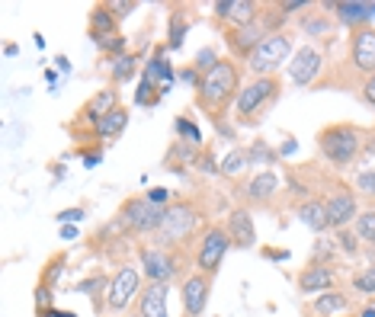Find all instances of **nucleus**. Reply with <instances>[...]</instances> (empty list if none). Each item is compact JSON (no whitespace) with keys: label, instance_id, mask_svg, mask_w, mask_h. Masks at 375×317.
<instances>
[{"label":"nucleus","instance_id":"obj_1","mask_svg":"<svg viewBox=\"0 0 375 317\" xmlns=\"http://www.w3.org/2000/svg\"><path fill=\"white\" fill-rule=\"evenodd\" d=\"M241 64L234 58H222L212 71H206L199 80V87L193 90L196 109H202V116H208V122H222L228 112H234L237 93H241Z\"/></svg>","mask_w":375,"mask_h":317},{"label":"nucleus","instance_id":"obj_2","mask_svg":"<svg viewBox=\"0 0 375 317\" xmlns=\"http://www.w3.org/2000/svg\"><path fill=\"white\" fill-rule=\"evenodd\" d=\"M366 135L369 128L353 122H331L324 128H318L314 145L324 164H331L333 170H347L359 157H366Z\"/></svg>","mask_w":375,"mask_h":317},{"label":"nucleus","instance_id":"obj_3","mask_svg":"<svg viewBox=\"0 0 375 317\" xmlns=\"http://www.w3.org/2000/svg\"><path fill=\"white\" fill-rule=\"evenodd\" d=\"M279 97H282V80H279V74L250 77V80L241 87V93H237L234 125L237 128H254V125H260Z\"/></svg>","mask_w":375,"mask_h":317},{"label":"nucleus","instance_id":"obj_4","mask_svg":"<svg viewBox=\"0 0 375 317\" xmlns=\"http://www.w3.org/2000/svg\"><path fill=\"white\" fill-rule=\"evenodd\" d=\"M199 225H202V212L199 205H196L193 199H177L167 205V218L164 225H160L157 231V247H167V250H174L180 247V244L186 241H196L199 237Z\"/></svg>","mask_w":375,"mask_h":317},{"label":"nucleus","instance_id":"obj_5","mask_svg":"<svg viewBox=\"0 0 375 317\" xmlns=\"http://www.w3.org/2000/svg\"><path fill=\"white\" fill-rule=\"evenodd\" d=\"M231 247H234V244H231L228 228H225V225H218V221H215V225H206V228L199 231V237H196V247H193L196 273H206V276L215 279Z\"/></svg>","mask_w":375,"mask_h":317},{"label":"nucleus","instance_id":"obj_6","mask_svg":"<svg viewBox=\"0 0 375 317\" xmlns=\"http://www.w3.org/2000/svg\"><path fill=\"white\" fill-rule=\"evenodd\" d=\"M141 289H145V276H141V269L132 266V263H119L116 273L109 279V292H106V311L116 317L129 314L138 301Z\"/></svg>","mask_w":375,"mask_h":317},{"label":"nucleus","instance_id":"obj_7","mask_svg":"<svg viewBox=\"0 0 375 317\" xmlns=\"http://www.w3.org/2000/svg\"><path fill=\"white\" fill-rule=\"evenodd\" d=\"M292 55H295V39H292V32H273V35H266L257 45V52L250 55L247 71H250V77H273L282 64L292 61Z\"/></svg>","mask_w":375,"mask_h":317},{"label":"nucleus","instance_id":"obj_8","mask_svg":"<svg viewBox=\"0 0 375 317\" xmlns=\"http://www.w3.org/2000/svg\"><path fill=\"white\" fill-rule=\"evenodd\" d=\"M119 218L125 221V228L132 237H157L160 225L167 218V208L160 205H151L145 196H132V199H125L122 208H119Z\"/></svg>","mask_w":375,"mask_h":317},{"label":"nucleus","instance_id":"obj_9","mask_svg":"<svg viewBox=\"0 0 375 317\" xmlns=\"http://www.w3.org/2000/svg\"><path fill=\"white\" fill-rule=\"evenodd\" d=\"M324 205H327V218H331V231L340 228H353L356 218H359V196L353 186L347 183H331L324 189Z\"/></svg>","mask_w":375,"mask_h":317},{"label":"nucleus","instance_id":"obj_10","mask_svg":"<svg viewBox=\"0 0 375 317\" xmlns=\"http://www.w3.org/2000/svg\"><path fill=\"white\" fill-rule=\"evenodd\" d=\"M138 269L148 282H164L170 285L180 273V260H177L174 250L157 247V244H145L138 247Z\"/></svg>","mask_w":375,"mask_h":317},{"label":"nucleus","instance_id":"obj_11","mask_svg":"<svg viewBox=\"0 0 375 317\" xmlns=\"http://www.w3.org/2000/svg\"><path fill=\"white\" fill-rule=\"evenodd\" d=\"M279 193H282V177L276 170H260L237 186V199L247 208H270Z\"/></svg>","mask_w":375,"mask_h":317},{"label":"nucleus","instance_id":"obj_12","mask_svg":"<svg viewBox=\"0 0 375 317\" xmlns=\"http://www.w3.org/2000/svg\"><path fill=\"white\" fill-rule=\"evenodd\" d=\"M324 55H321V49H314V45H302V49H295V55H292V61L285 64V71H289V80L295 83L299 90H308V87H318L321 77H324Z\"/></svg>","mask_w":375,"mask_h":317},{"label":"nucleus","instance_id":"obj_13","mask_svg":"<svg viewBox=\"0 0 375 317\" xmlns=\"http://www.w3.org/2000/svg\"><path fill=\"white\" fill-rule=\"evenodd\" d=\"M212 16L222 29H241L254 26L263 16V4L260 0H215L212 4Z\"/></svg>","mask_w":375,"mask_h":317},{"label":"nucleus","instance_id":"obj_14","mask_svg":"<svg viewBox=\"0 0 375 317\" xmlns=\"http://www.w3.org/2000/svg\"><path fill=\"white\" fill-rule=\"evenodd\" d=\"M116 106H122L119 103V87H103V90H97L87 103L77 109V116H74V122L68 125L71 131H81V128H87L93 135V128L100 125V119L103 116H109Z\"/></svg>","mask_w":375,"mask_h":317},{"label":"nucleus","instance_id":"obj_15","mask_svg":"<svg viewBox=\"0 0 375 317\" xmlns=\"http://www.w3.org/2000/svg\"><path fill=\"white\" fill-rule=\"evenodd\" d=\"M347 64L356 71V74L369 77L375 74V26H359L350 32L347 42Z\"/></svg>","mask_w":375,"mask_h":317},{"label":"nucleus","instance_id":"obj_16","mask_svg":"<svg viewBox=\"0 0 375 317\" xmlns=\"http://www.w3.org/2000/svg\"><path fill=\"white\" fill-rule=\"evenodd\" d=\"M208 295H212V276L206 273H189L180 282V304L186 317H202L208 308Z\"/></svg>","mask_w":375,"mask_h":317},{"label":"nucleus","instance_id":"obj_17","mask_svg":"<svg viewBox=\"0 0 375 317\" xmlns=\"http://www.w3.org/2000/svg\"><path fill=\"white\" fill-rule=\"evenodd\" d=\"M321 10L333 16L337 26H347L350 32L359 26H372V10L366 0H321Z\"/></svg>","mask_w":375,"mask_h":317},{"label":"nucleus","instance_id":"obj_18","mask_svg":"<svg viewBox=\"0 0 375 317\" xmlns=\"http://www.w3.org/2000/svg\"><path fill=\"white\" fill-rule=\"evenodd\" d=\"M222 39L228 45V55L237 64H247L250 55L257 52V45L266 39V32L260 23H254V26H241V29H222Z\"/></svg>","mask_w":375,"mask_h":317},{"label":"nucleus","instance_id":"obj_19","mask_svg":"<svg viewBox=\"0 0 375 317\" xmlns=\"http://www.w3.org/2000/svg\"><path fill=\"white\" fill-rule=\"evenodd\" d=\"M225 228H228V237L237 250H250L257 247V225H254V212L247 205H234L225 215Z\"/></svg>","mask_w":375,"mask_h":317},{"label":"nucleus","instance_id":"obj_20","mask_svg":"<svg viewBox=\"0 0 375 317\" xmlns=\"http://www.w3.org/2000/svg\"><path fill=\"white\" fill-rule=\"evenodd\" d=\"M295 289L302 295H324V292L337 289V266H324V263H308L295 276Z\"/></svg>","mask_w":375,"mask_h":317},{"label":"nucleus","instance_id":"obj_21","mask_svg":"<svg viewBox=\"0 0 375 317\" xmlns=\"http://www.w3.org/2000/svg\"><path fill=\"white\" fill-rule=\"evenodd\" d=\"M138 317H174L170 314V285L164 282H148L135 301Z\"/></svg>","mask_w":375,"mask_h":317},{"label":"nucleus","instance_id":"obj_22","mask_svg":"<svg viewBox=\"0 0 375 317\" xmlns=\"http://www.w3.org/2000/svg\"><path fill=\"white\" fill-rule=\"evenodd\" d=\"M167 52H170L167 45H154L151 58L141 64V77L151 80V83H157V87H174V83H177V68L170 64Z\"/></svg>","mask_w":375,"mask_h":317},{"label":"nucleus","instance_id":"obj_23","mask_svg":"<svg viewBox=\"0 0 375 317\" xmlns=\"http://www.w3.org/2000/svg\"><path fill=\"white\" fill-rule=\"evenodd\" d=\"M295 218H299L308 231H314L318 237L331 231V218H327L324 196H314V199H308V202H302V205H295Z\"/></svg>","mask_w":375,"mask_h":317},{"label":"nucleus","instance_id":"obj_24","mask_svg":"<svg viewBox=\"0 0 375 317\" xmlns=\"http://www.w3.org/2000/svg\"><path fill=\"white\" fill-rule=\"evenodd\" d=\"M353 311V298L343 289H331L324 295H314L311 301V314L314 317H343Z\"/></svg>","mask_w":375,"mask_h":317},{"label":"nucleus","instance_id":"obj_25","mask_svg":"<svg viewBox=\"0 0 375 317\" xmlns=\"http://www.w3.org/2000/svg\"><path fill=\"white\" fill-rule=\"evenodd\" d=\"M138 64H141V58L135 55V52H125V55H119V58H106L103 71H106V77H109V87L129 83L135 74H138Z\"/></svg>","mask_w":375,"mask_h":317},{"label":"nucleus","instance_id":"obj_26","mask_svg":"<svg viewBox=\"0 0 375 317\" xmlns=\"http://www.w3.org/2000/svg\"><path fill=\"white\" fill-rule=\"evenodd\" d=\"M333 16L331 13H324L321 10V4H314L311 10H305V13L299 16V29L305 32V39H327V35L333 32Z\"/></svg>","mask_w":375,"mask_h":317},{"label":"nucleus","instance_id":"obj_27","mask_svg":"<svg viewBox=\"0 0 375 317\" xmlns=\"http://www.w3.org/2000/svg\"><path fill=\"white\" fill-rule=\"evenodd\" d=\"M109 279H112V276H106V273H90L87 279H81V282L74 285L81 295H90L97 317L109 314V311H106V292H109Z\"/></svg>","mask_w":375,"mask_h":317},{"label":"nucleus","instance_id":"obj_28","mask_svg":"<svg viewBox=\"0 0 375 317\" xmlns=\"http://www.w3.org/2000/svg\"><path fill=\"white\" fill-rule=\"evenodd\" d=\"M129 116H132V112L125 109V106H116V109H112L109 116L100 119V125L93 128L90 138H93V141H112V138H122L125 128H129Z\"/></svg>","mask_w":375,"mask_h":317},{"label":"nucleus","instance_id":"obj_29","mask_svg":"<svg viewBox=\"0 0 375 317\" xmlns=\"http://www.w3.org/2000/svg\"><path fill=\"white\" fill-rule=\"evenodd\" d=\"M119 20L112 13L109 4H93V10L87 13V35H116Z\"/></svg>","mask_w":375,"mask_h":317},{"label":"nucleus","instance_id":"obj_30","mask_svg":"<svg viewBox=\"0 0 375 317\" xmlns=\"http://www.w3.org/2000/svg\"><path fill=\"white\" fill-rule=\"evenodd\" d=\"M186 32H189V16L183 7H174L170 16H167V49L170 52H180L186 45Z\"/></svg>","mask_w":375,"mask_h":317},{"label":"nucleus","instance_id":"obj_31","mask_svg":"<svg viewBox=\"0 0 375 317\" xmlns=\"http://www.w3.org/2000/svg\"><path fill=\"white\" fill-rule=\"evenodd\" d=\"M282 189L289 193V199H295L299 205L308 199H314L311 183H308L305 173H299V170H282Z\"/></svg>","mask_w":375,"mask_h":317},{"label":"nucleus","instance_id":"obj_32","mask_svg":"<svg viewBox=\"0 0 375 317\" xmlns=\"http://www.w3.org/2000/svg\"><path fill=\"white\" fill-rule=\"evenodd\" d=\"M218 167H222V177H244L254 164H250L247 148H231V151L218 160Z\"/></svg>","mask_w":375,"mask_h":317},{"label":"nucleus","instance_id":"obj_33","mask_svg":"<svg viewBox=\"0 0 375 317\" xmlns=\"http://www.w3.org/2000/svg\"><path fill=\"white\" fill-rule=\"evenodd\" d=\"M350 186L356 189V196H359V199H366L369 205L375 208V167H362V170L353 177V183H350Z\"/></svg>","mask_w":375,"mask_h":317},{"label":"nucleus","instance_id":"obj_34","mask_svg":"<svg viewBox=\"0 0 375 317\" xmlns=\"http://www.w3.org/2000/svg\"><path fill=\"white\" fill-rule=\"evenodd\" d=\"M247 154H250V164L254 167H273V164H279V148H270L263 138H257L254 145H247Z\"/></svg>","mask_w":375,"mask_h":317},{"label":"nucleus","instance_id":"obj_35","mask_svg":"<svg viewBox=\"0 0 375 317\" xmlns=\"http://www.w3.org/2000/svg\"><path fill=\"white\" fill-rule=\"evenodd\" d=\"M90 39L106 58H119V55L129 52V39H125L122 32H116V35H90Z\"/></svg>","mask_w":375,"mask_h":317},{"label":"nucleus","instance_id":"obj_36","mask_svg":"<svg viewBox=\"0 0 375 317\" xmlns=\"http://www.w3.org/2000/svg\"><path fill=\"white\" fill-rule=\"evenodd\" d=\"M174 131H177V141H186V145H193V148H202V128L189 116H177Z\"/></svg>","mask_w":375,"mask_h":317},{"label":"nucleus","instance_id":"obj_37","mask_svg":"<svg viewBox=\"0 0 375 317\" xmlns=\"http://www.w3.org/2000/svg\"><path fill=\"white\" fill-rule=\"evenodd\" d=\"M337 253H340V250H337V241H333V237H324V234H321L318 241H314L308 263H324V266H333Z\"/></svg>","mask_w":375,"mask_h":317},{"label":"nucleus","instance_id":"obj_38","mask_svg":"<svg viewBox=\"0 0 375 317\" xmlns=\"http://www.w3.org/2000/svg\"><path fill=\"white\" fill-rule=\"evenodd\" d=\"M333 241H337V250H340L343 256H362V247H366V244L359 241V234H356L353 228L333 231Z\"/></svg>","mask_w":375,"mask_h":317},{"label":"nucleus","instance_id":"obj_39","mask_svg":"<svg viewBox=\"0 0 375 317\" xmlns=\"http://www.w3.org/2000/svg\"><path fill=\"white\" fill-rule=\"evenodd\" d=\"M350 285L356 289V295H366V298H375V266L369 263V266L356 269L353 276H350Z\"/></svg>","mask_w":375,"mask_h":317},{"label":"nucleus","instance_id":"obj_40","mask_svg":"<svg viewBox=\"0 0 375 317\" xmlns=\"http://www.w3.org/2000/svg\"><path fill=\"white\" fill-rule=\"evenodd\" d=\"M64 266H68V256H64V253H55L49 263H45V266H42L39 282H45V285H52V289H55L58 279H61V273H64Z\"/></svg>","mask_w":375,"mask_h":317},{"label":"nucleus","instance_id":"obj_41","mask_svg":"<svg viewBox=\"0 0 375 317\" xmlns=\"http://www.w3.org/2000/svg\"><path fill=\"white\" fill-rule=\"evenodd\" d=\"M353 231L359 234V241L366 244H375V208H366V212H359V218H356Z\"/></svg>","mask_w":375,"mask_h":317},{"label":"nucleus","instance_id":"obj_42","mask_svg":"<svg viewBox=\"0 0 375 317\" xmlns=\"http://www.w3.org/2000/svg\"><path fill=\"white\" fill-rule=\"evenodd\" d=\"M32 301H35V314H42V311H49V308H55V304H52V285H45V282H39L35 285V292H32Z\"/></svg>","mask_w":375,"mask_h":317},{"label":"nucleus","instance_id":"obj_43","mask_svg":"<svg viewBox=\"0 0 375 317\" xmlns=\"http://www.w3.org/2000/svg\"><path fill=\"white\" fill-rule=\"evenodd\" d=\"M276 7L282 16H292V13H305V10H311L314 4L311 0H276Z\"/></svg>","mask_w":375,"mask_h":317},{"label":"nucleus","instance_id":"obj_44","mask_svg":"<svg viewBox=\"0 0 375 317\" xmlns=\"http://www.w3.org/2000/svg\"><path fill=\"white\" fill-rule=\"evenodd\" d=\"M83 218H87V208H83V205L61 208V212L55 215V221H58V225H77V221H83Z\"/></svg>","mask_w":375,"mask_h":317},{"label":"nucleus","instance_id":"obj_45","mask_svg":"<svg viewBox=\"0 0 375 317\" xmlns=\"http://www.w3.org/2000/svg\"><path fill=\"white\" fill-rule=\"evenodd\" d=\"M196 170H199V173H212V177H215V173H222V167H218V160L212 157V151H208V148H202L199 160H196Z\"/></svg>","mask_w":375,"mask_h":317},{"label":"nucleus","instance_id":"obj_46","mask_svg":"<svg viewBox=\"0 0 375 317\" xmlns=\"http://www.w3.org/2000/svg\"><path fill=\"white\" fill-rule=\"evenodd\" d=\"M109 7H112V13H116V20L122 23V20H129V16L138 10V0H112Z\"/></svg>","mask_w":375,"mask_h":317},{"label":"nucleus","instance_id":"obj_47","mask_svg":"<svg viewBox=\"0 0 375 317\" xmlns=\"http://www.w3.org/2000/svg\"><path fill=\"white\" fill-rule=\"evenodd\" d=\"M359 100L369 106V109H375V74L362 77V83H359Z\"/></svg>","mask_w":375,"mask_h":317},{"label":"nucleus","instance_id":"obj_48","mask_svg":"<svg viewBox=\"0 0 375 317\" xmlns=\"http://www.w3.org/2000/svg\"><path fill=\"white\" fill-rule=\"evenodd\" d=\"M83 157V167L87 170H93V167H100L103 164V145H93V148H87V151H77Z\"/></svg>","mask_w":375,"mask_h":317},{"label":"nucleus","instance_id":"obj_49","mask_svg":"<svg viewBox=\"0 0 375 317\" xmlns=\"http://www.w3.org/2000/svg\"><path fill=\"white\" fill-rule=\"evenodd\" d=\"M145 199L151 202V205L167 208V205H170V189H164V186H151V189L145 193Z\"/></svg>","mask_w":375,"mask_h":317},{"label":"nucleus","instance_id":"obj_50","mask_svg":"<svg viewBox=\"0 0 375 317\" xmlns=\"http://www.w3.org/2000/svg\"><path fill=\"white\" fill-rule=\"evenodd\" d=\"M177 80H180V83H186L189 90H196V87H199V80H202V74H199V71L193 68V64H189V68L177 71Z\"/></svg>","mask_w":375,"mask_h":317},{"label":"nucleus","instance_id":"obj_51","mask_svg":"<svg viewBox=\"0 0 375 317\" xmlns=\"http://www.w3.org/2000/svg\"><path fill=\"white\" fill-rule=\"evenodd\" d=\"M215 131H218V138H225V141H237V125L234 122H215Z\"/></svg>","mask_w":375,"mask_h":317},{"label":"nucleus","instance_id":"obj_52","mask_svg":"<svg viewBox=\"0 0 375 317\" xmlns=\"http://www.w3.org/2000/svg\"><path fill=\"white\" fill-rule=\"evenodd\" d=\"M295 151H299V141H295V138H285V145L279 148V157H289V154H295Z\"/></svg>","mask_w":375,"mask_h":317},{"label":"nucleus","instance_id":"obj_53","mask_svg":"<svg viewBox=\"0 0 375 317\" xmlns=\"http://www.w3.org/2000/svg\"><path fill=\"white\" fill-rule=\"evenodd\" d=\"M366 154H369V157H375V122L369 125V135H366Z\"/></svg>","mask_w":375,"mask_h":317},{"label":"nucleus","instance_id":"obj_54","mask_svg":"<svg viewBox=\"0 0 375 317\" xmlns=\"http://www.w3.org/2000/svg\"><path fill=\"white\" fill-rule=\"evenodd\" d=\"M263 256H266V260H289V250H273V247H266Z\"/></svg>","mask_w":375,"mask_h":317},{"label":"nucleus","instance_id":"obj_55","mask_svg":"<svg viewBox=\"0 0 375 317\" xmlns=\"http://www.w3.org/2000/svg\"><path fill=\"white\" fill-rule=\"evenodd\" d=\"M61 241H77V225H61Z\"/></svg>","mask_w":375,"mask_h":317},{"label":"nucleus","instance_id":"obj_56","mask_svg":"<svg viewBox=\"0 0 375 317\" xmlns=\"http://www.w3.org/2000/svg\"><path fill=\"white\" fill-rule=\"evenodd\" d=\"M35 317H77V314H71V311H58V308H49V311H42V314H35Z\"/></svg>","mask_w":375,"mask_h":317},{"label":"nucleus","instance_id":"obj_57","mask_svg":"<svg viewBox=\"0 0 375 317\" xmlns=\"http://www.w3.org/2000/svg\"><path fill=\"white\" fill-rule=\"evenodd\" d=\"M55 68L61 71V74H68V71H71V61H68V55H55Z\"/></svg>","mask_w":375,"mask_h":317},{"label":"nucleus","instance_id":"obj_58","mask_svg":"<svg viewBox=\"0 0 375 317\" xmlns=\"http://www.w3.org/2000/svg\"><path fill=\"white\" fill-rule=\"evenodd\" d=\"M356 317H375V304H362V308H356Z\"/></svg>","mask_w":375,"mask_h":317},{"label":"nucleus","instance_id":"obj_59","mask_svg":"<svg viewBox=\"0 0 375 317\" xmlns=\"http://www.w3.org/2000/svg\"><path fill=\"white\" fill-rule=\"evenodd\" d=\"M4 55L16 58V55H20V45H16V42H7V45H4Z\"/></svg>","mask_w":375,"mask_h":317},{"label":"nucleus","instance_id":"obj_60","mask_svg":"<svg viewBox=\"0 0 375 317\" xmlns=\"http://www.w3.org/2000/svg\"><path fill=\"white\" fill-rule=\"evenodd\" d=\"M45 80H49V83H55V80H58V71H52V68H45Z\"/></svg>","mask_w":375,"mask_h":317},{"label":"nucleus","instance_id":"obj_61","mask_svg":"<svg viewBox=\"0 0 375 317\" xmlns=\"http://www.w3.org/2000/svg\"><path fill=\"white\" fill-rule=\"evenodd\" d=\"M362 256H369V260H375V244H369V247H362Z\"/></svg>","mask_w":375,"mask_h":317},{"label":"nucleus","instance_id":"obj_62","mask_svg":"<svg viewBox=\"0 0 375 317\" xmlns=\"http://www.w3.org/2000/svg\"><path fill=\"white\" fill-rule=\"evenodd\" d=\"M55 179H64V164H55Z\"/></svg>","mask_w":375,"mask_h":317},{"label":"nucleus","instance_id":"obj_63","mask_svg":"<svg viewBox=\"0 0 375 317\" xmlns=\"http://www.w3.org/2000/svg\"><path fill=\"white\" fill-rule=\"evenodd\" d=\"M369 10H372V20H375V4H369Z\"/></svg>","mask_w":375,"mask_h":317},{"label":"nucleus","instance_id":"obj_64","mask_svg":"<svg viewBox=\"0 0 375 317\" xmlns=\"http://www.w3.org/2000/svg\"><path fill=\"white\" fill-rule=\"evenodd\" d=\"M343 317H353V314H343Z\"/></svg>","mask_w":375,"mask_h":317}]
</instances>
